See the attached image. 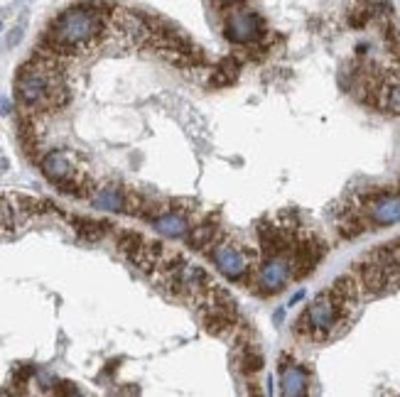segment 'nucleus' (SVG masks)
<instances>
[{
  "instance_id": "obj_8",
  "label": "nucleus",
  "mask_w": 400,
  "mask_h": 397,
  "mask_svg": "<svg viewBox=\"0 0 400 397\" xmlns=\"http://www.w3.org/2000/svg\"><path fill=\"white\" fill-rule=\"evenodd\" d=\"M309 390V375L302 366L292 363V366L280 368V393L285 397H299L307 395Z\"/></svg>"
},
{
  "instance_id": "obj_5",
  "label": "nucleus",
  "mask_w": 400,
  "mask_h": 397,
  "mask_svg": "<svg viewBox=\"0 0 400 397\" xmlns=\"http://www.w3.org/2000/svg\"><path fill=\"white\" fill-rule=\"evenodd\" d=\"M15 91L25 106H40L52 96V79L44 74V69H22L15 81Z\"/></svg>"
},
{
  "instance_id": "obj_13",
  "label": "nucleus",
  "mask_w": 400,
  "mask_h": 397,
  "mask_svg": "<svg viewBox=\"0 0 400 397\" xmlns=\"http://www.w3.org/2000/svg\"><path fill=\"white\" fill-rule=\"evenodd\" d=\"M383 103L391 110L400 113V86H391L388 91H383Z\"/></svg>"
},
{
  "instance_id": "obj_10",
  "label": "nucleus",
  "mask_w": 400,
  "mask_h": 397,
  "mask_svg": "<svg viewBox=\"0 0 400 397\" xmlns=\"http://www.w3.org/2000/svg\"><path fill=\"white\" fill-rule=\"evenodd\" d=\"M91 201L101 211H128V194L118 186H101L91 196Z\"/></svg>"
},
{
  "instance_id": "obj_15",
  "label": "nucleus",
  "mask_w": 400,
  "mask_h": 397,
  "mask_svg": "<svg viewBox=\"0 0 400 397\" xmlns=\"http://www.w3.org/2000/svg\"><path fill=\"white\" fill-rule=\"evenodd\" d=\"M302 297H304V292H297V295H292V300H290V307H295L297 302L302 300Z\"/></svg>"
},
{
  "instance_id": "obj_3",
  "label": "nucleus",
  "mask_w": 400,
  "mask_h": 397,
  "mask_svg": "<svg viewBox=\"0 0 400 397\" xmlns=\"http://www.w3.org/2000/svg\"><path fill=\"white\" fill-rule=\"evenodd\" d=\"M295 277V265L285 253H273L263 260L258 270V290L260 295H275L285 287L290 280Z\"/></svg>"
},
{
  "instance_id": "obj_6",
  "label": "nucleus",
  "mask_w": 400,
  "mask_h": 397,
  "mask_svg": "<svg viewBox=\"0 0 400 397\" xmlns=\"http://www.w3.org/2000/svg\"><path fill=\"white\" fill-rule=\"evenodd\" d=\"M209 260L214 263V268L221 275H226L229 280H241L248 272V258L241 248L231 245V243H216L211 245Z\"/></svg>"
},
{
  "instance_id": "obj_7",
  "label": "nucleus",
  "mask_w": 400,
  "mask_h": 397,
  "mask_svg": "<svg viewBox=\"0 0 400 397\" xmlns=\"http://www.w3.org/2000/svg\"><path fill=\"white\" fill-rule=\"evenodd\" d=\"M366 218L374 226L400 223V194H381L366 206Z\"/></svg>"
},
{
  "instance_id": "obj_14",
  "label": "nucleus",
  "mask_w": 400,
  "mask_h": 397,
  "mask_svg": "<svg viewBox=\"0 0 400 397\" xmlns=\"http://www.w3.org/2000/svg\"><path fill=\"white\" fill-rule=\"evenodd\" d=\"M0 113H10V103L8 101H3V98H0Z\"/></svg>"
},
{
  "instance_id": "obj_12",
  "label": "nucleus",
  "mask_w": 400,
  "mask_h": 397,
  "mask_svg": "<svg viewBox=\"0 0 400 397\" xmlns=\"http://www.w3.org/2000/svg\"><path fill=\"white\" fill-rule=\"evenodd\" d=\"M211 238H214V226H199V228L187 231V245L192 250H202V248L211 245Z\"/></svg>"
},
{
  "instance_id": "obj_17",
  "label": "nucleus",
  "mask_w": 400,
  "mask_h": 397,
  "mask_svg": "<svg viewBox=\"0 0 400 397\" xmlns=\"http://www.w3.org/2000/svg\"><path fill=\"white\" fill-rule=\"evenodd\" d=\"M282 317H285V312H282V309H280V312H277V314H275V322H277V324H280V322H282Z\"/></svg>"
},
{
  "instance_id": "obj_2",
  "label": "nucleus",
  "mask_w": 400,
  "mask_h": 397,
  "mask_svg": "<svg viewBox=\"0 0 400 397\" xmlns=\"http://www.w3.org/2000/svg\"><path fill=\"white\" fill-rule=\"evenodd\" d=\"M344 309H347V305L339 300L334 292H324L302 314L297 331H307V334L317 336V339H324V336H329L334 331Z\"/></svg>"
},
{
  "instance_id": "obj_16",
  "label": "nucleus",
  "mask_w": 400,
  "mask_h": 397,
  "mask_svg": "<svg viewBox=\"0 0 400 397\" xmlns=\"http://www.w3.org/2000/svg\"><path fill=\"white\" fill-rule=\"evenodd\" d=\"M219 5H233V3H238V0H216Z\"/></svg>"
},
{
  "instance_id": "obj_18",
  "label": "nucleus",
  "mask_w": 400,
  "mask_h": 397,
  "mask_svg": "<svg viewBox=\"0 0 400 397\" xmlns=\"http://www.w3.org/2000/svg\"><path fill=\"white\" fill-rule=\"evenodd\" d=\"M0 30H3V25H0Z\"/></svg>"
},
{
  "instance_id": "obj_11",
  "label": "nucleus",
  "mask_w": 400,
  "mask_h": 397,
  "mask_svg": "<svg viewBox=\"0 0 400 397\" xmlns=\"http://www.w3.org/2000/svg\"><path fill=\"white\" fill-rule=\"evenodd\" d=\"M42 169H44V174H47L49 179L59 181V184L71 176V162L66 159V154L59 152V150L49 152L47 157L42 159Z\"/></svg>"
},
{
  "instance_id": "obj_9",
  "label": "nucleus",
  "mask_w": 400,
  "mask_h": 397,
  "mask_svg": "<svg viewBox=\"0 0 400 397\" xmlns=\"http://www.w3.org/2000/svg\"><path fill=\"white\" fill-rule=\"evenodd\" d=\"M153 228L158 231L160 235H165V238H182V235H187V231L192 228V223L187 213L165 211L153 218Z\"/></svg>"
},
{
  "instance_id": "obj_1",
  "label": "nucleus",
  "mask_w": 400,
  "mask_h": 397,
  "mask_svg": "<svg viewBox=\"0 0 400 397\" xmlns=\"http://www.w3.org/2000/svg\"><path fill=\"white\" fill-rule=\"evenodd\" d=\"M103 32V18L91 5H76L57 15L49 27V40L57 49L86 47Z\"/></svg>"
},
{
  "instance_id": "obj_4",
  "label": "nucleus",
  "mask_w": 400,
  "mask_h": 397,
  "mask_svg": "<svg viewBox=\"0 0 400 397\" xmlns=\"http://www.w3.org/2000/svg\"><path fill=\"white\" fill-rule=\"evenodd\" d=\"M263 35V20L253 10H233L224 22V37L233 44H253Z\"/></svg>"
}]
</instances>
